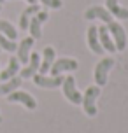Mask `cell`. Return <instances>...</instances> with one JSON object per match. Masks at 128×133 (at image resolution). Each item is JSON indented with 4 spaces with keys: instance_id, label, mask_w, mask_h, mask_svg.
<instances>
[{
    "instance_id": "cell-23",
    "label": "cell",
    "mask_w": 128,
    "mask_h": 133,
    "mask_svg": "<svg viewBox=\"0 0 128 133\" xmlns=\"http://www.w3.org/2000/svg\"><path fill=\"white\" fill-rule=\"evenodd\" d=\"M2 121H4V117H2V116H0V124H2Z\"/></svg>"
},
{
    "instance_id": "cell-4",
    "label": "cell",
    "mask_w": 128,
    "mask_h": 133,
    "mask_svg": "<svg viewBox=\"0 0 128 133\" xmlns=\"http://www.w3.org/2000/svg\"><path fill=\"white\" fill-rule=\"evenodd\" d=\"M61 89H63V95H65V98H67L70 103H74V105H79V103L82 102V95L79 93V89H77V86H75L74 75H67V77L63 79Z\"/></svg>"
},
{
    "instance_id": "cell-24",
    "label": "cell",
    "mask_w": 128,
    "mask_h": 133,
    "mask_svg": "<svg viewBox=\"0 0 128 133\" xmlns=\"http://www.w3.org/2000/svg\"><path fill=\"white\" fill-rule=\"evenodd\" d=\"M0 11H2V4H0Z\"/></svg>"
},
{
    "instance_id": "cell-18",
    "label": "cell",
    "mask_w": 128,
    "mask_h": 133,
    "mask_svg": "<svg viewBox=\"0 0 128 133\" xmlns=\"http://www.w3.org/2000/svg\"><path fill=\"white\" fill-rule=\"evenodd\" d=\"M21 82H23V79H21L20 75H16V77H12V79H9V81H4L2 84H0V95L4 96V95H11L12 91H16L18 88L21 86Z\"/></svg>"
},
{
    "instance_id": "cell-6",
    "label": "cell",
    "mask_w": 128,
    "mask_h": 133,
    "mask_svg": "<svg viewBox=\"0 0 128 133\" xmlns=\"http://www.w3.org/2000/svg\"><path fill=\"white\" fill-rule=\"evenodd\" d=\"M47 18H49L47 11H39L37 14L32 16V19H30V23H28V32H30V37H32L34 40H37V39L42 37V23L47 21Z\"/></svg>"
},
{
    "instance_id": "cell-3",
    "label": "cell",
    "mask_w": 128,
    "mask_h": 133,
    "mask_svg": "<svg viewBox=\"0 0 128 133\" xmlns=\"http://www.w3.org/2000/svg\"><path fill=\"white\" fill-rule=\"evenodd\" d=\"M105 26H107L109 33H111V37H112V40H114V44H116V51H125V49H126V42H128L125 28L114 19L109 21Z\"/></svg>"
},
{
    "instance_id": "cell-13",
    "label": "cell",
    "mask_w": 128,
    "mask_h": 133,
    "mask_svg": "<svg viewBox=\"0 0 128 133\" xmlns=\"http://www.w3.org/2000/svg\"><path fill=\"white\" fill-rule=\"evenodd\" d=\"M32 46H34V39L32 37H25V39L21 40L20 44H18V61L20 63H28L30 60V54H32Z\"/></svg>"
},
{
    "instance_id": "cell-26",
    "label": "cell",
    "mask_w": 128,
    "mask_h": 133,
    "mask_svg": "<svg viewBox=\"0 0 128 133\" xmlns=\"http://www.w3.org/2000/svg\"><path fill=\"white\" fill-rule=\"evenodd\" d=\"M0 51H2V49H0Z\"/></svg>"
},
{
    "instance_id": "cell-9",
    "label": "cell",
    "mask_w": 128,
    "mask_h": 133,
    "mask_svg": "<svg viewBox=\"0 0 128 133\" xmlns=\"http://www.w3.org/2000/svg\"><path fill=\"white\" fill-rule=\"evenodd\" d=\"M39 66H41V54L39 53H32L27 66L20 70V77L21 79H32L35 74L39 72Z\"/></svg>"
},
{
    "instance_id": "cell-25",
    "label": "cell",
    "mask_w": 128,
    "mask_h": 133,
    "mask_svg": "<svg viewBox=\"0 0 128 133\" xmlns=\"http://www.w3.org/2000/svg\"><path fill=\"white\" fill-rule=\"evenodd\" d=\"M2 2H4V0H0V4H2Z\"/></svg>"
},
{
    "instance_id": "cell-15",
    "label": "cell",
    "mask_w": 128,
    "mask_h": 133,
    "mask_svg": "<svg viewBox=\"0 0 128 133\" xmlns=\"http://www.w3.org/2000/svg\"><path fill=\"white\" fill-rule=\"evenodd\" d=\"M98 39H100V44H102V47H104V51L116 53V44H114V40H112V37H111V33H109L105 25L98 26Z\"/></svg>"
},
{
    "instance_id": "cell-20",
    "label": "cell",
    "mask_w": 128,
    "mask_h": 133,
    "mask_svg": "<svg viewBox=\"0 0 128 133\" xmlns=\"http://www.w3.org/2000/svg\"><path fill=\"white\" fill-rule=\"evenodd\" d=\"M0 49H4V51H7V53H14V51L18 49V44H16L14 40L7 39L5 35L0 33Z\"/></svg>"
},
{
    "instance_id": "cell-19",
    "label": "cell",
    "mask_w": 128,
    "mask_h": 133,
    "mask_svg": "<svg viewBox=\"0 0 128 133\" xmlns=\"http://www.w3.org/2000/svg\"><path fill=\"white\" fill-rule=\"evenodd\" d=\"M0 33L5 35L7 39H11V40H16V37H18V30L14 28V25L5 19H0Z\"/></svg>"
},
{
    "instance_id": "cell-22",
    "label": "cell",
    "mask_w": 128,
    "mask_h": 133,
    "mask_svg": "<svg viewBox=\"0 0 128 133\" xmlns=\"http://www.w3.org/2000/svg\"><path fill=\"white\" fill-rule=\"evenodd\" d=\"M28 4H30V5H35V4H37V2H39V0H27Z\"/></svg>"
},
{
    "instance_id": "cell-2",
    "label": "cell",
    "mask_w": 128,
    "mask_h": 133,
    "mask_svg": "<svg viewBox=\"0 0 128 133\" xmlns=\"http://www.w3.org/2000/svg\"><path fill=\"white\" fill-rule=\"evenodd\" d=\"M116 65V60L114 58H111V56H107V58H102L98 63H97V66H95V84L97 86H105L107 84V75L109 72L112 70V66Z\"/></svg>"
},
{
    "instance_id": "cell-1",
    "label": "cell",
    "mask_w": 128,
    "mask_h": 133,
    "mask_svg": "<svg viewBox=\"0 0 128 133\" xmlns=\"http://www.w3.org/2000/svg\"><path fill=\"white\" fill-rule=\"evenodd\" d=\"M102 93V88L100 86H88L84 95H82V102L81 105L84 109V114L89 116V117H95L97 116V98L100 96Z\"/></svg>"
},
{
    "instance_id": "cell-11",
    "label": "cell",
    "mask_w": 128,
    "mask_h": 133,
    "mask_svg": "<svg viewBox=\"0 0 128 133\" xmlns=\"http://www.w3.org/2000/svg\"><path fill=\"white\" fill-rule=\"evenodd\" d=\"M54 60H56V51H54V47H51V46L44 47L42 58H41V66H39V74L46 75V74L51 70V65L54 63Z\"/></svg>"
},
{
    "instance_id": "cell-5",
    "label": "cell",
    "mask_w": 128,
    "mask_h": 133,
    "mask_svg": "<svg viewBox=\"0 0 128 133\" xmlns=\"http://www.w3.org/2000/svg\"><path fill=\"white\" fill-rule=\"evenodd\" d=\"M79 68V63L74 58H58L51 65V75H61L63 72H75Z\"/></svg>"
},
{
    "instance_id": "cell-10",
    "label": "cell",
    "mask_w": 128,
    "mask_h": 133,
    "mask_svg": "<svg viewBox=\"0 0 128 133\" xmlns=\"http://www.w3.org/2000/svg\"><path fill=\"white\" fill-rule=\"evenodd\" d=\"M86 42H88V47H89L95 54H102V53H104V47H102L100 39H98V26L91 25V26L88 28V32H86Z\"/></svg>"
},
{
    "instance_id": "cell-7",
    "label": "cell",
    "mask_w": 128,
    "mask_h": 133,
    "mask_svg": "<svg viewBox=\"0 0 128 133\" xmlns=\"http://www.w3.org/2000/svg\"><path fill=\"white\" fill-rule=\"evenodd\" d=\"M7 102H11V103H21V105L27 107L28 110H35V109H37V100L30 93L20 91V89H16V91H12L11 95H7Z\"/></svg>"
},
{
    "instance_id": "cell-21",
    "label": "cell",
    "mask_w": 128,
    "mask_h": 133,
    "mask_svg": "<svg viewBox=\"0 0 128 133\" xmlns=\"http://www.w3.org/2000/svg\"><path fill=\"white\" fill-rule=\"evenodd\" d=\"M42 5L49 7V9H60L61 5H63V2L61 0H39Z\"/></svg>"
},
{
    "instance_id": "cell-12",
    "label": "cell",
    "mask_w": 128,
    "mask_h": 133,
    "mask_svg": "<svg viewBox=\"0 0 128 133\" xmlns=\"http://www.w3.org/2000/svg\"><path fill=\"white\" fill-rule=\"evenodd\" d=\"M84 18H86V19H102L105 25H107L109 21L114 19V18L109 14L107 9H105V7H102V5H93V7H89L86 12H84Z\"/></svg>"
},
{
    "instance_id": "cell-16",
    "label": "cell",
    "mask_w": 128,
    "mask_h": 133,
    "mask_svg": "<svg viewBox=\"0 0 128 133\" xmlns=\"http://www.w3.org/2000/svg\"><path fill=\"white\" fill-rule=\"evenodd\" d=\"M20 70L21 68H20V61H18V58H16V56H11V58H9V63H7V66H5V70L0 72V79H2V82L16 77Z\"/></svg>"
},
{
    "instance_id": "cell-8",
    "label": "cell",
    "mask_w": 128,
    "mask_h": 133,
    "mask_svg": "<svg viewBox=\"0 0 128 133\" xmlns=\"http://www.w3.org/2000/svg\"><path fill=\"white\" fill-rule=\"evenodd\" d=\"M63 75H42V74H35L34 75V82L39 88H46V89H54L60 88L63 84Z\"/></svg>"
},
{
    "instance_id": "cell-14",
    "label": "cell",
    "mask_w": 128,
    "mask_h": 133,
    "mask_svg": "<svg viewBox=\"0 0 128 133\" xmlns=\"http://www.w3.org/2000/svg\"><path fill=\"white\" fill-rule=\"evenodd\" d=\"M105 9L109 11V14L116 18V19H128V9L119 5L118 0H105Z\"/></svg>"
},
{
    "instance_id": "cell-17",
    "label": "cell",
    "mask_w": 128,
    "mask_h": 133,
    "mask_svg": "<svg viewBox=\"0 0 128 133\" xmlns=\"http://www.w3.org/2000/svg\"><path fill=\"white\" fill-rule=\"evenodd\" d=\"M39 11H41V5L35 4V5H28L27 9L21 12V16H20V28L21 30H28V23H30V19H32V16L37 14Z\"/></svg>"
}]
</instances>
